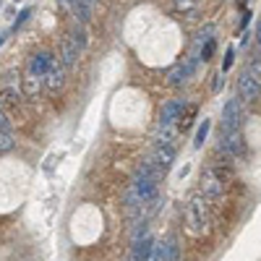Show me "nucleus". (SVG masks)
Listing matches in <instances>:
<instances>
[{"instance_id": "nucleus-1", "label": "nucleus", "mask_w": 261, "mask_h": 261, "mask_svg": "<svg viewBox=\"0 0 261 261\" xmlns=\"http://www.w3.org/2000/svg\"><path fill=\"white\" fill-rule=\"evenodd\" d=\"M212 225V214H209V201H206V196L204 193H196L191 196V201L186 206V227L191 235H204Z\"/></svg>"}, {"instance_id": "nucleus-2", "label": "nucleus", "mask_w": 261, "mask_h": 261, "mask_svg": "<svg viewBox=\"0 0 261 261\" xmlns=\"http://www.w3.org/2000/svg\"><path fill=\"white\" fill-rule=\"evenodd\" d=\"M230 180H232V172L230 170H225L220 165H209L201 172V193L206 196V199H220Z\"/></svg>"}, {"instance_id": "nucleus-3", "label": "nucleus", "mask_w": 261, "mask_h": 261, "mask_svg": "<svg viewBox=\"0 0 261 261\" xmlns=\"http://www.w3.org/2000/svg\"><path fill=\"white\" fill-rule=\"evenodd\" d=\"M241 120H243V110H241V97L238 99H227L222 107V130L232 134V130H241Z\"/></svg>"}, {"instance_id": "nucleus-4", "label": "nucleus", "mask_w": 261, "mask_h": 261, "mask_svg": "<svg viewBox=\"0 0 261 261\" xmlns=\"http://www.w3.org/2000/svg\"><path fill=\"white\" fill-rule=\"evenodd\" d=\"M238 97L246 102H256L261 97V81L251 71H243L241 79H238Z\"/></svg>"}, {"instance_id": "nucleus-5", "label": "nucleus", "mask_w": 261, "mask_h": 261, "mask_svg": "<svg viewBox=\"0 0 261 261\" xmlns=\"http://www.w3.org/2000/svg\"><path fill=\"white\" fill-rule=\"evenodd\" d=\"M175 144H157L154 146V151H151V157H149V162L154 165L160 172H167L170 167H172V162H175Z\"/></svg>"}, {"instance_id": "nucleus-6", "label": "nucleus", "mask_w": 261, "mask_h": 261, "mask_svg": "<svg viewBox=\"0 0 261 261\" xmlns=\"http://www.w3.org/2000/svg\"><path fill=\"white\" fill-rule=\"evenodd\" d=\"M183 113H186V99H170V102L162 107L160 125H180Z\"/></svg>"}, {"instance_id": "nucleus-7", "label": "nucleus", "mask_w": 261, "mask_h": 261, "mask_svg": "<svg viewBox=\"0 0 261 261\" xmlns=\"http://www.w3.org/2000/svg\"><path fill=\"white\" fill-rule=\"evenodd\" d=\"M220 151H225L227 157H243V154H246V141H243V136H241V130H232V134H222Z\"/></svg>"}, {"instance_id": "nucleus-8", "label": "nucleus", "mask_w": 261, "mask_h": 261, "mask_svg": "<svg viewBox=\"0 0 261 261\" xmlns=\"http://www.w3.org/2000/svg\"><path fill=\"white\" fill-rule=\"evenodd\" d=\"M196 63H199V58H188L186 63H178L175 68L167 73V84L170 86H180L183 81H188L193 76V71H196Z\"/></svg>"}, {"instance_id": "nucleus-9", "label": "nucleus", "mask_w": 261, "mask_h": 261, "mask_svg": "<svg viewBox=\"0 0 261 261\" xmlns=\"http://www.w3.org/2000/svg\"><path fill=\"white\" fill-rule=\"evenodd\" d=\"M79 53H81V47L76 45L71 37H65V39L60 42V60H63L65 68H73V65L79 63Z\"/></svg>"}, {"instance_id": "nucleus-10", "label": "nucleus", "mask_w": 261, "mask_h": 261, "mask_svg": "<svg viewBox=\"0 0 261 261\" xmlns=\"http://www.w3.org/2000/svg\"><path fill=\"white\" fill-rule=\"evenodd\" d=\"M63 84H65V65H53V68L45 73V89L50 94H55V92L63 89Z\"/></svg>"}, {"instance_id": "nucleus-11", "label": "nucleus", "mask_w": 261, "mask_h": 261, "mask_svg": "<svg viewBox=\"0 0 261 261\" xmlns=\"http://www.w3.org/2000/svg\"><path fill=\"white\" fill-rule=\"evenodd\" d=\"M151 248H154V241H151V235H144L139 241H130V261H144Z\"/></svg>"}, {"instance_id": "nucleus-12", "label": "nucleus", "mask_w": 261, "mask_h": 261, "mask_svg": "<svg viewBox=\"0 0 261 261\" xmlns=\"http://www.w3.org/2000/svg\"><path fill=\"white\" fill-rule=\"evenodd\" d=\"M53 65H55V60H53L50 53H39V55H34L32 63H29V73H34V76H45V73L53 68Z\"/></svg>"}, {"instance_id": "nucleus-13", "label": "nucleus", "mask_w": 261, "mask_h": 261, "mask_svg": "<svg viewBox=\"0 0 261 261\" xmlns=\"http://www.w3.org/2000/svg\"><path fill=\"white\" fill-rule=\"evenodd\" d=\"M92 8H94L92 0H73L71 13H73V18L79 21V24H86V21L92 18Z\"/></svg>"}, {"instance_id": "nucleus-14", "label": "nucleus", "mask_w": 261, "mask_h": 261, "mask_svg": "<svg viewBox=\"0 0 261 261\" xmlns=\"http://www.w3.org/2000/svg\"><path fill=\"white\" fill-rule=\"evenodd\" d=\"M209 130H212V123L204 120V123L199 125V130H196V136H193V146H196V149L204 146V141H206V136H209Z\"/></svg>"}, {"instance_id": "nucleus-15", "label": "nucleus", "mask_w": 261, "mask_h": 261, "mask_svg": "<svg viewBox=\"0 0 261 261\" xmlns=\"http://www.w3.org/2000/svg\"><path fill=\"white\" fill-rule=\"evenodd\" d=\"M68 37H71V39L76 42V45H79L81 50L86 47V42H89V37H86V29H84V24H79V27H73V32H71Z\"/></svg>"}, {"instance_id": "nucleus-16", "label": "nucleus", "mask_w": 261, "mask_h": 261, "mask_svg": "<svg viewBox=\"0 0 261 261\" xmlns=\"http://www.w3.org/2000/svg\"><path fill=\"white\" fill-rule=\"evenodd\" d=\"M39 76H34V73H29L27 79H24V94L27 97H34L37 92H39V81H37Z\"/></svg>"}, {"instance_id": "nucleus-17", "label": "nucleus", "mask_w": 261, "mask_h": 261, "mask_svg": "<svg viewBox=\"0 0 261 261\" xmlns=\"http://www.w3.org/2000/svg\"><path fill=\"white\" fill-rule=\"evenodd\" d=\"M13 146H16L13 136L8 134V130H0V154H6V151H11Z\"/></svg>"}, {"instance_id": "nucleus-18", "label": "nucleus", "mask_w": 261, "mask_h": 261, "mask_svg": "<svg viewBox=\"0 0 261 261\" xmlns=\"http://www.w3.org/2000/svg\"><path fill=\"white\" fill-rule=\"evenodd\" d=\"M248 71H251V73H253V76L261 81V55H253V58H251V63H248Z\"/></svg>"}, {"instance_id": "nucleus-19", "label": "nucleus", "mask_w": 261, "mask_h": 261, "mask_svg": "<svg viewBox=\"0 0 261 261\" xmlns=\"http://www.w3.org/2000/svg\"><path fill=\"white\" fill-rule=\"evenodd\" d=\"M212 53H214V39H206V45H204V50H201V60L206 63V60L212 58Z\"/></svg>"}, {"instance_id": "nucleus-20", "label": "nucleus", "mask_w": 261, "mask_h": 261, "mask_svg": "<svg viewBox=\"0 0 261 261\" xmlns=\"http://www.w3.org/2000/svg\"><path fill=\"white\" fill-rule=\"evenodd\" d=\"M232 58H235V50L230 47V50L225 53V60H222V73H227V71H230V65H232Z\"/></svg>"}, {"instance_id": "nucleus-21", "label": "nucleus", "mask_w": 261, "mask_h": 261, "mask_svg": "<svg viewBox=\"0 0 261 261\" xmlns=\"http://www.w3.org/2000/svg\"><path fill=\"white\" fill-rule=\"evenodd\" d=\"M29 16H32V11H29V8H24V11H21V13H18V18H16V24H13V29H18V27H21V24H24V21H27Z\"/></svg>"}, {"instance_id": "nucleus-22", "label": "nucleus", "mask_w": 261, "mask_h": 261, "mask_svg": "<svg viewBox=\"0 0 261 261\" xmlns=\"http://www.w3.org/2000/svg\"><path fill=\"white\" fill-rule=\"evenodd\" d=\"M8 125H11V120H8V115L3 110V105H0V130H8Z\"/></svg>"}, {"instance_id": "nucleus-23", "label": "nucleus", "mask_w": 261, "mask_h": 261, "mask_svg": "<svg viewBox=\"0 0 261 261\" xmlns=\"http://www.w3.org/2000/svg\"><path fill=\"white\" fill-rule=\"evenodd\" d=\"M251 16H253L251 11H246V13H243V18H241V29H246V27L251 24Z\"/></svg>"}, {"instance_id": "nucleus-24", "label": "nucleus", "mask_w": 261, "mask_h": 261, "mask_svg": "<svg viewBox=\"0 0 261 261\" xmlns=\"http://www.w3.org/2000/svg\"><path fill=\"white\" fill-rule=\"evenodd\" d=\"M256 42H258V47H261V21H258V27H256Z\"/></svg>"}, {"instance_id": "nucleus-25", "label": "nucleus", "mask_w": 261, "mask_h": 261, "mask_svg": "<svg viewBox=\"0 0 261 261\" xmlns=\"http://www.w3.org/2000/svg\"><path fill=\"white\" fill-rule=\"evenodd\" d=\"M6 39H8V32H0V47L6 45Z\"/></svg>"}, {"instance_id": "nucleus-26", "label": "nucleus", "mask_w": 261, "mask_h": 261, "mask_svg": "<svg viewBox=\"0 0 261 261\" xmlns=\"http://www.w3.org/2000/svg\"><path fill=\"white\" fill-rule=\"evenodd\" d=\"M144 261H160V258H157V256H154V248H151V253H149V256H146V258H144Z\"/></svg>"}, {"instance_id": "nucleus-27", "label": "nucleus", "mask_w": 261, "mask_h": 261, "mask_svg": "<svg viewBox=\"0 0 261 261\" xmlns=\"http://www.w3.org/2000/svg\"><path fill=\"white\" fill-rule=\"evenodd\" d=\"M16 3H21V0H16Z\"/></svg>"}, {"instance_id": "nucleus-28", "label": "nucleus", "mask_w": 261, "mask_h": 261, "mask_svg": "<svg viewBox=\"0 0 261 261\" xmlns=\"http://www.w3.org/2000/svg\"><path fill=\"white\" fill-rule=\"evenodd\" d=\"M92 3H97V0H92Z\"/></svg>"}]
</instances>
